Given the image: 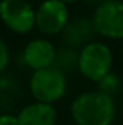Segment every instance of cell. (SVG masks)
Returning <instances> with one entry per match:
<instances>
[{
    "mask_svg": "<svg viewBox=\"0 0 123 125\" xmlns=\"http://www.w3.org/2000/svg\"><path fill=\"white\" fill-rule=\"evenodd\" d=\"M71 111L78 125H110L116 114L112 96L103 92L80 94L74 100Z\"/></svg>",
    "mask_w": 123,
    "mask_h": 125,
    "instance_id": "6da1fadb",
    "label": "cell"
},
{
    "mask_svg": "<svg viewBox=\"0 0 123 125\" xmlns=\"http://www.w3.org/2000/svg\"><path fill=\"white\" fill-rule=\"evenodd\" d=\"M93 25L103 36L123 39V1L104 0L94 12Z\"/></svg>",
    "mask_w": 123,
    "mask_h": 125,
    "instance_id": "277c9868",
    "label": "cell"
},
{
    "mask_svg": "<svg viewBox=\"0 0 123 125\" xmlns=\"http://www.w3.org/2000/svg\"><path fill=\"white\" fill-rule=\"evenodd\" d=\"M78 65V54H75L74 51L70 50H62L60 52L55 54V61H54V67H57L60 71L62 70H68V67L72 65Z\"/></svg>",
    "mask_w": 123,
    "mask_h": 125,
    "instance_id": "30bf717a",
    "label": "cell"
},
{
    "mask_svg": "<svg viewBox=\"0 0 123 125\" xmlns=\"http://www.w3.org/2000/svg\"><path fill=\"white\" fill-rule=\"evenodd\" d=\"M100 86H101V92L106 94H109V96H112L113 92H116V89H117V82H116V79L113 77V76H106V77H103L101 80H100Z\"/></svg>",
    "mask_w": 123,
    "mask_h": 125,
    "instance_id": "8fae6325",
    "label": "cell"
},
{
    "mask_svg": "<svg viewBox=\"0 0 123 125\" xmlns=\"http://www.w3.org/2000/svg\"><path fill=\"white\" fill-rule=\"evenodd\" d=\"M55 109L51 103H33L26 106L18 116L19 125H54Z\"/></svg>",
    "mask_w": 123,
    "mask_h": 125,
    "instance_id": "ba28073f",
    "label": "cell"
},
{
    "mask_svg": "<svg viewBox=\"0 0 123 125\" xmlns=\"http://www.w3.org/2000/svg\"><path fill=\"white\" fill-rule=\"evenodd\" d=\"M96 32L93 21L90 19H84V18H78L74 19L71 22H68L64 28V38L68 44L72 45H78V44H84L87 42L91 35Z\"/></svg>",
    "mask_w": 123,
    "mask_h": 125,
    "instance_id": "9c48e42d",
    "label": "cell"
},
{
    "mask_svg": "<svg viewBox=\"0 0 123 125\" xmlns=\"http://www.w3.org/2000/svg\"><path fill=\"white\" fill-rule=\"evenodd\" d=\"M62 3H72V1H75V0H60Z\"/></svg>",
    "mask_w": 123,
    "mask_h": 125,
    "instance_id": "5bb4252c",
    "label": "cell"
},
{
    "mask_svg": "<svg viewBox=\"0 0 123 125\" xmlns=\"http://www.w3.org/2000/svg\"><path fill=\"white\" fill-rule=\"evenodd\" d=\"M0 4H1V1H0Z\"/></svg>",
    "mask_w": 123,
    "mask_h": 125,
    "instance_id": "9a60e30c",
    "label": "cell"
},
{
    "mask_svg": "<svg viewBox=\"0 0 123 125\" xmlns=\"http://www.w3.org/2000/svg\"><path fill=\"white\" fill-rule=\"evenodd\" d=\"M35 23L39 31L48 35L64 31L68 23V10L65 3L60 0H45L35 13Z\"/></svg>",
    "mask_w": 123,
    "mask_h": 125,
    "instance_id": "8992f818",
    "label": "cell"
},
{
    "mask_svg": "<svg viewBox=\"0 0 123 125\" xmlns=\"http://www.w3.org/2000/svg\"><path fill=\"white\" fill-rule=\"evenodd\" d=\"M7 62H9V50L6 47V44L0 39V71L4 70Z\"/></svg>",
    "mask_w": 123,
    "mask_h": 125,
    "instance_id": "7c38bea8",
    "label": "cell"
},
{
    "mask_svg": "<svg viewBox=\"0 0 123 125\" xmlns=\"http://www.w3.org/2000/svg\"><path fill=\"white\" fill-rule=\"evenodd\" d=\"M0 125H19V121L16 116L12 115H1L0 116Z\"/></svg>",
    "mask_w": 123,
    "mask_h": 125,
    "instance_id": "4fadbf2b",
    "label": "cell"
},
{
    "mask_svg": "<svg viewBox=\"0 0 123 125\" xmlns=\"http://www.w3.org/2000/svg\"><path fill=\"white\" fill-rule=\"evenodd\" d=\"M112 67V51L101 42H88L78 54V68L90 80L100 82Z\"/></svg>",
    "mask_w": 123,
    "mask_h": 125,
    "instance_id": "7a4b0ae2",
    "label": "cell"
},
{
    "mask_svg": "<svg viewBox=\"0 0 123 125\" xmlns=\"http://www.w3.org/2000/svg\"><path fill=\"white\" fill-rule=\"evenodd\" d=\"M0 18L4 25L18 32H29L35 25V12L25 0H1Z\"/></svg>",
    "mask_w": 123,
    "mask_h": 125,
    "instance_id": "5b68a950",
    "label": "cell"
},
{
    "mask_svg": "<svg viewBox=\"0 0 123 125\" xmlns=\"http://www.w3.org/2000/svg\"><path fill=\"white\" fill-rule=\"evenodd\" d=\"M67 83L64 73L57 67L36 70L31 79V92L41 103H51L61 97L65 92Z\"/></svg>",
    "mask_w": 123,
    "mask_h": 125,
    "instance_id": "3957f363",
    "label": "cell"
},
{
    "mask_svg": "<svg viewBox=\"0 0 123 125\" xmlns=\"http://www.w3.org/2000/svg\"><path fill=\"white\" fill-rule=\"evenodd\" d=\"M55 54L57 51L49 41L33 39L26 45L23 58H25V62L36 71V70L52 67L55 61Z\"/></svg>",
    "mask_w": 123,
    "mask_h": 125,
    "instance_id": "52a82bcc",
    "label": "cell"
}]
</instances>
